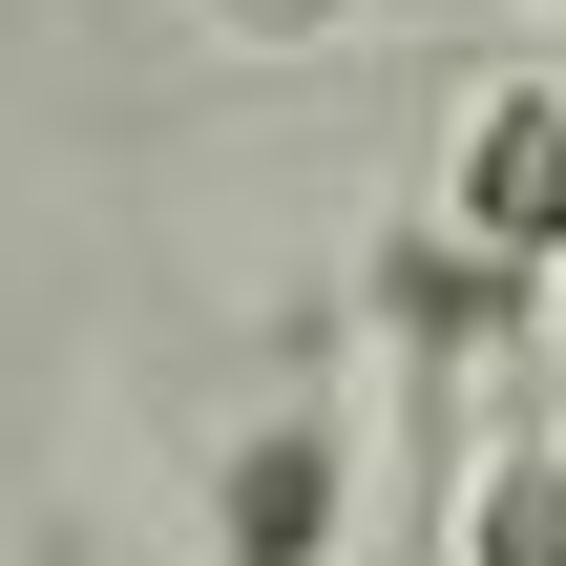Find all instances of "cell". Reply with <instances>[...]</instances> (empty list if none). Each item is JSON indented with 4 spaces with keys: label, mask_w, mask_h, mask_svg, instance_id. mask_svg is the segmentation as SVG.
Returning <instances> with one entry per match:
<instances>
[{
    "label": "cell",
    "mask_w": 566,
    "mask_h": 566,
    "mask_svg": "<svg viewBox=\"0 0 566 566\" xmlns=\"http://www.w3.org/2000/svg\"><path fill=\"white\" fill-rule=\"evenodd\" d=\"M336 504H357V441H336V399L294 378V399L231 420V462H210V566H336Z\"/></svg>",
    "instance_id": "2"
},
{
    "label": "cell",
    "mask_w": 566,
    "mask_h": 566,
    "mask_svg": "<svg viewBox=\"0 0 566 566\" xmlns=\"http://www.w3.org/2000/svg\"><path fill=\"white\" fill-rule=\"evenodd\" d=\"M441 231H462L483 273L566 294V63H504V84H462V147H441Z\"/></svg>",
    "instance_id": "1"
},
{
    "label": "cell",
    "mask_w": 566,
    "mask_h": 566,
    "mask_svg": "<svg viewBox=\"0 0 566 566\" xmlns=\"http://www.w3.org/2000/svg\"><path fill=\"white\" fill-rule=\"evenodd\" d=\"M189 21H210V42H336L357 0H189Z\"/></svg>",
    "instance_id": "4"
},
{
    "label": "cell",
    "mask_w": 566,
    "mask_h": 566,
    "mask_svg": "<svg viewBox=\"0 0 566 566\" xmlns=\"http://www.w3.org/2000/svg\"><path fill=\"white\" fill-rule=\"evenodd\" d=\"M441 566H566V441H483V483L441 504Z\"/></svg>",
    "instance_id": "3"
}]
</instances>
